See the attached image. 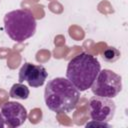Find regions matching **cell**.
Returning a JSON list of instances; mask_svg holds the SVG:
<instances>
[{
	"label": "cell",
	"instance_id": "obj_1",
	"mask_svg": "<svg viewBox=\"0 0 128 128\" xmlns=\"http://www.w3.org/2000/svg\"><path fill=\"white\" fill-rule=\"evenodd\" d=\"M80 99V91L67 79L56 77L48 81L44 90L46 106L56 113H70Z\"/></svg>",
	"mask_w": 128,
	"mask_h": 128
},
{
	"label": "cell",
	"instance_id": "obj_2",
	"mask_svg": "<svg viewBox=\"0 0 128 128\" xmlns=\"http://www.w3.org/2000/svg\"><path fill=\"white\" fill-rule=\"evenodd\" d=\"M101 70V64L93 55L81 52L67 64L66 78L81 92L89 89Z\"/></svg>",
	"mask_w": 128,
	"mask_h": 128
},
{
	"label": "cell",
	"instance_id": "obj_3",
	"mask_svg": "<svg viewBox=\"0 0 128 128\" xmlns=\"http://www.w3.org/2000/svg\"><path fill=\"white\" fill-rule=\"evenodd\" d=\"M3 20L6 34L17 43L24 42L36 32V19L30 10H12L5 14Z\"/></svg>",
	"mask_w": 128,
	"mask_h": 128
},
{
	"label": "cell",
	"instance_id": "obj_4",
	"mask_svg": "<svg viewBox=\"0 0 128 128\" xmlns=\"http://www.w3.org/2000/svg\"><path fill=\"white\" fill-rule=\"evenodd\" d=\"M90 88L94 95L114 98L122 90V78L112 70L103 69L100 70Z\"/></svg>",
	"mask_w": 128,
	"mask_h": 128
},
{
	"label": "cell",
	"instance_id": "obj_5",
	"mask_svg": "<svg viewBox=\"0 0 128 128\" xmlns=\"http://www.w3.org/2000/svg\"><path fill=\"white\" fill-rule=\"evenodd\" d=\"M88 110L92 120L100 122H109L114 117L116 105L111 98L95 95L89 99Z\"/></svg>",
	"mask_w": 128,
	"mask_h": 128
},
{
	"label": "cell",
	"instance_id": "obj_6",
	"mask_svg": "<svg viewBox=\"0 0 128 128\" xmlns=\"http://www.w3.org/2000/svg\"><path fill=\"white\" fill-rule=\"evenodd\" d=\"M1 115L4 123L11 128H16L24 124L27 119L28 113L26 108L18 102L8 101L1 105Z\"/></svg>",
	"mask_w": 128,
	"mask_h": 128
},
{
	"label": "cell",
	"instance_id": "obj_7",
	"mask_svg": "<svg viewBox=\"0 0 128 128\" xmlns=\"http://www.w3.org/2000/svg\"><path fill=\"white\" fill-rule=\"evenodd\" d=\"M47 77L48 72L43 65H35L29 62H25L21 66L18 74V80L20 83L25 81L29 86L34 88L42 86Z\"/></svg>",
	"mask_w": 128,
	"mask_h": 128
},
{
	"label": "cell",
	"instance_id": "obj_8",
	"mask_svg": "<svg viewBox=\"0 0 128 128\" xmlns=\"http://www.w3.org/2000/svg\"><path fill=\"white\" fill-rule=\"evenodd\" d=\"M29 94H30L29 88L20 82L13 84L10 89V92H9L10 97H12L14 99H19V100L27 99L29 97Z\"/></svg>",
	"mask_w": 128,
	"mask_h": 128
},
{
	"label": "cell",
	"instance_id": "obj_9",
	"mask_svg": "<svg viewBox=\"0 0 128 128\" xmlns=\"http://www.w3.org/2000/svg\"><path fill=\"white\" fill-rule=\"evenodd\" d=\"M120 51L113 47V46H108L104 49L103 53H102V58L104 61L108 62V63H113L115 61H117L120 58Z\"/></svg>",
	"mask_w": 128,
	"mask_h": 128
},
{
	"label": "cell",
	"instance_id": "obj_10",
	"mask_svg": "<svg viewBox=\"0 0 128 128\" xmlns=\"http://www.w3.org/2000/svg\"><path fill=\"white\" fill-rule=\"evenodd\" d=\"M88 126H100V127H111L107 122H100V121H94L92 120L91 122L86 124V127Z\"/></svg>",
	"mask_w": 128,
	"mask_h": 128
},
{
	"label": "cell",
	"instance_id": "obj_11",
	"mask_svg": "<svg viewBox=\"0 0 128 128\" xmlns=\"http://www.w3.org/2000/svg\"><path fill=\"white\" fill-rule=\"evenodd\" d=\"M4 125H5V123H4L3 117H2V115H1V112H0V128H3V127H4Z\"/></svg>",
	"mask_w": 128,
	"mask_h": 128
},
{
	"label": "cell",
	"instance_id": "obj_12",
	"mask_svg": "<svg viewBox=\"0 0 128 128\" xmlns=\"http://www.w3.org/2000/svg\"><path fill=\"white\" fill-rule=\"evenodd\" d=\"M0 1H1V0H0Z\"/></svg>",
	"mask_w": 128,
	"mask_h": 128
}]
</instances>
